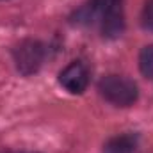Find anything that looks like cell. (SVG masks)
<instances>
[{"mask_svg": "<svg viewBox=\"0 0 153 153\" xmlns=\"http://www.w3.org/2000/svg\"><path fill=\"white\" fill-rule=\"evenodd\" d=\"M98 91L107 102L117 107H130L139 96L137 84L123 75L103 76L98 82Z\"/></svg>", "mask_w": 153, "mask_h": 153, "instance_id": "2", "label": "cell"}, {"mask_svg": "<svg viewBox=\"0 0 153 153\" xmlns=\"http://www.w3.org/2000/svg\"><path fill=\"white\" fill-rule=\"evenodd\" d=\"M76 23H98L105 38L114 39L125 29V14L121 0H89L75 14Z\"/></svg>", "mask_w": 153, "mask_h": 153, "instance_id": "1", "label": "cell"}, {"mask_svg": "<svg viewBox=\"0 0 153 153\" xmlns=\"http://www.w3.org/2000/svg\"><path fill=\"white\" fill-rule=\"evenodd\" d=\"M137 137L132 134H123L109 139L103 146V153H135Z\"/></svg>", "mask_w": 153, "mask_h": 153, "instance_id": "5", "label": "cell"}, {"mask_svg": "<svg viewBox=\"0 0 153 153\" xmlns=\"http://www.w3.org/2000/svg\"><path fill=\"white\" fill-rule=\"evenodd\" d=\"M139 68L144 76L153 78V45L143 48V52L139 55Z\"/></svg>", "mask_w": 153, "mask_h": 153, "instance_id": "6", "label": "cell"}, {"mask_svg": "<svg viewBox=\"0 0 153 153\" xmlns=\"http://www.w3.org/2000/svg\"><path fill=\"white\" fill-rule=\"evenodd\" d=\"M13 153H27V152H13Z\"/></svg>", "mask_w": 153, "mask_h": 153, "instance_id": "8", "label": "cell"}, {"mask_svg": "<svg viewBox=\"0 0 153 153\" xmlns=\"http://www.w3.org/2000/svg\"><path fill=\"white\" fill-rule=\"evenodd\" d=\"M141 20H143V27L144 29L153 30V0H146V4L143 7Z\"/></svg>", "mask_w": 153, "mask_h": 153, "instance_id": "7", "label": "cell"}, {"mask_svg": "<svg viewBox=\"0 0 153 153\" xmlns=\"http://www.w3.org/2000/svg\"><path fill=\"white\" fill-rule=\"evenodd\" d=\"M13 59L16 70L22 75L29 76L36 73L45 61V46L38 39H23L13 50Z\"/></svg>", "mask_w": 153, "mask_h": 153, "instance_id": "3", "label": "cell"}, {"mask_svg": "<svg viewBox=\"0 0 153 153\" xmlns=\"http://www.w3.org/2000/svg\"><path fill=\"white\" fill-rule=\"evenodd\" d=\"M59 82L66 91H70L73 94H80V93L85 91V87L89 84V70L84 62L73 61L71 64H68L61 71Z\"/></svg>", "mask_w": 153, "mask_h": 153, "instance_id": "4", "label": "cell"}]
</instances>
